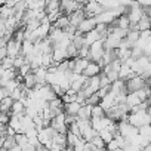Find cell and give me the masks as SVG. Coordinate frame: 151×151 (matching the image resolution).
<instances>
[{
	"mask_svg": "<svg viewBox=\"0 0 151 151\" xmlns=\"http://www.w3.org/2000/svg\"><path fill=\"white\" fill-rule=\"evenodd\" d=\"M127 122H129L132 126L138 127V129H141L142 126L151 124V119H150V116H148V111H145V110L132 111V113L129 114V119H127Z\"/></svg>",
	"mask_w": 151,
	"mask_h": 151,
	"instance_id": "6da1fadb",
	"label": "cell"
},
{
	"mask_svg": "<svg viewBox=\"0 0 151 151\" xmlns=\"http://www.w3.org/2000/svg\"><path fill=\"white\" fill-rule=\"evenodd\" d=\"M145 17V11L141 8L139 3H129V11H127V18L132 24V28H135L139 21Z\"/></svg>",
	"mask_w": 151,
	"mask_h": 151,
	"instance_id": "7a4b0ae2",
	"label": "cell"
},
{
	"mask_svg": "<svg viewBox=\"0 0 151 151\" xmlns=\"http://www.w3.org/2000/svg\"><path fill=\"white\" fill-rule=\"evenodd\" d=\"M105 55V43H104V39L93 43L91 47H89V61L91 62H99Z\"/></svg>",
	"mask_w": 151,
	"mask_h": 151,
	"instance_id": "3957f363",
	"label": "cell"
},
{
	"mask_svg": "<svg viewBox=\"0 0 151 151\" xmlns=\"http://www.w3.org/2000/svg\"><path fill=\"white\" fill-rule=\"evenodd\" d=\"M148 86V82L142 77V76H135L130 80L126 82V91L127 93H133V92H139L142 89H145Z\"/></svg>",
	"mask_w": 151,
	"mask_h": 151,
	"instance_id": "277c9868",
	"label": "cell"
},
{
	"mask_svg": "<svg viewBox=\"0 0 151 151\" xmlns=\"http://www.w3.org/2000/svg\"><path fill=\"white\" fill-rule=\"evenodd\" d=\"M50 127L58 132V133H68V124H67V114L62 113V114H58L52 122H50Z\"/></svg>",
	"mask_w": 151,
	"mask_h": 151,
	"instance_id": "5b68a950",
	"label": "cell"
},
{
	"mask_svg": "<svg viewBox=\"0 0 151 151\" xmlns=\"http://www.w3.org/2000/svg\"><path fill=\"white\" fill-rule=\"evenodd\" d=\"M104 12H105V8L99 2H88V3H85L86 18H96L98 15H101Z\"/></svg>",
	"mask_w": 151,
	"mask_h": 151,
	"instance_id": "8992f818",
	"label": "cell"
},
{
	"mask_svg": "<svg viewBox=\"0 0 151 151\" xmlns=\"http://www.w3.org/2000/svg\"><path fill=\"white\" fill-rule=\"evenodd\" d=\"M80 9H85V3L80 2H74V0H67V2H61V11L64 15H71L74 12H77Z\"/></svg>",
	"mask_w": 151,
	"mask_h": 151,
	"instance_id": "52a82bcc",
	"label": "cell"
},
{
	"mask_svg": "<svg viewBox=\"0 0 151 151\" xmlns=\"http://www.w3.org/2000/svg\"><path fill=\"white\" fill-rule=\"evenodd\" d=\"M17 76H18V70H15V68L0 71V85H2V88H6L8 83H11L12 80L17 79Z\"/></svg>",
	"mask_w": 151,
	"mask_h": 151,
	"instance_id": "ba28073f",
	"label": "cell"
},
{
	"mask_svg": "<svg viewBox=\"0 0 151 151\" xmlns=\"http://www.w3.org/2000/svg\"><path fill=\"white\" fill-rule=\"evenodd\" d=\"M91 64L89 59H83V58H76L73 59V73L74 74H83L88 68V65Z\"/></svg>",
	"mask_w": 151,
	"mask_h": 151,
	"instance_id": "9c48e42d",
	"label": "cell"
},
{
	"mask_svg": "<svg viewBox=\"0 0 151 151\" xmlns=\"http://www.w3.org/2000/svg\"><path fill=\"white\" fill-rule=\"evenodd\" d=\"M96 25H98V22H96L95 18H86V19L79 25L77 30H79V33H82V34L85 36V34H88V33L96 30Z\"/></svg>",
	"mask_w": 151,
	"mask_h": 151,
	"instance_id": "30bf717a",
	"label": "cell"
},
{
	"mask_svg": "<svg viewBox=\"0 0 151 151\" xmlns=\"http://www.w3.org/2000/svg\"><path fill=\"white\" fill-rule=\"evenodd\" d=\"M21 49H22V43H18L15 39H12L9 43H8V53H9V58L15 59L17 56L21 55Z\"/></svg>",
	"mask_w": 151,
	"mask_h": 151,
	"instance_id": "8fae6325",
	"label": "cell"
},
{
	"mask_svg": "<svg viewBox=\"0 0 151 151\" xmlns=\"http://www.w3.org/2000/svg\"><path fill=\"white\" fill-rule=\"evenodd\" d=\"M68 17H70V22H71V25H73V27H76V28H79V25L86 19L85 9H80V11L74 12V14H71V15H68Z\"/></svg>",
	"mask_w": 151,
	"mask_h": 151,
	"instance_id": "7c38bea8",
	"label": "cell"
},
{
	"mask_svg": "<svg viewBox=\"0 0 151 151\" xmlns=\"http://www.w3.org/2000/svg\"><path fill=\"white\" fill-rule=\"evenodd\" d=\"M102 73V68L98 62H91L86 68V71L83 73V76H86L88 79H92V77H96V76H99Z\"/></svg>",
	"mask_w": 151,
	"mask_h": 151,
	"instance_id": "4fadbf2b",
	"label": "cell"
},
{
	"mask_svg": "<svg viewBox=\"0 0 151 151\" xmlns=\"http://www.w3.org/2000/svg\"><path fill=\"white\" fill-rule=\"evenodd\" d=\"M52 56H53V62L55 65L64 62L68 59V52L67 49H61V47H53V52H52Z\"/></svg>",
	"mask_w": 151,
	"mask_h": 151,
	"instance_id": "5bb4252c",
	"label": "cell"
},
{
	"mask_svg": "<svg viewBox=\"0 0 151 151\" xmlns=\"http://www.w3.org/2000/svg\"><path fill=\"white\" fill-rule=\"evenodd\" d=\"M102 39H104V37H102V34H101L99 31L93 30V31H91V33L85 34V45H86L88 47H91L93 43H96V42H99V40H102Z\"/></svg>",
	"mask_w": 151,
	"mask_h": 151,
	"instance_id": "9a60e30c",
	"label": "cell"
},
{
	"mask_svg": "<svg viewBox=\"0 0 151 151\" xmlns=\"http://www.w3.org/2000/svg\"><path fill=\"white\" fill-rule=\"evenodd\" d=\"M49 108L52 110V113H53L55 117H56L58 114H62V113H64V110H65V104L62 102L61 98H55L53 101L49 102Z\"/></svg>",
	"mask_w": 151,
	"mask_h": 151,
	"instance_id": "2e32d148",
	"label": "cell"
},
{
	"mask_svg": "<svg viewBox=\"0 0 151 151\" xmlns=\"http://www.w3.org/2000/svg\"><path fill=\"white\" fill-rule=\"evenodd\" d=\"M80 110H82V105L79 102H71V104H67L65 105L64 113L67 116H70V117H77L79 113H80Z\"/></svg>",
	"mask_w": 151,
	"mask_h": 151,
	"instance_id": "e0dca14e",
	"label": "cell"
},
{
	"mask_svg": "<svg viewBox=\"0 0 151 151\" xmlns=\"http://www.w3.org/2000/svg\"><path fill=\"white\" fill-rule=\"evenodd\" d=\"M11 116H17V117H22L25 116V105L21 101H15L11 110Z\"/></svg>",
	"mask_w": 151,
	"mask_h": 151,
	"instance_id": "ac0fdd59",
	"label": "cell"
},
{
	"mask_svg": "<svg viewBox=\"0 0 151 151\" xmlns=\"http://www.w3.org/2000/svg\"><path fill=\"white\" fill-rule=\"evenodd\" d=\"M92 110H93L92 105H88V104L83 105L80 113H79V116H77V119H80V120H92Z\"/></svg>",
	"mask_w": 151,
	"mask_h": 151,
	"instance_id": "d6986e66",
	"label": "cell"
},
{
	"mask_svg": "<svg viewBox=\"0 0 151 151\" xmlns=\"http://www.w3.org/2000/svg\"><path fill=\"white\" fill-rule=\"evenodd\" d=\"M62 102L67 105V104H71V102H76V99H77V92H74L73 89H68L64 95H62Z\"/></svg>",
	"mask_w": 151,
	"mask_h": 151,
	"instance_id": "ffe728a7",
	"label": "cell"
},
{
	"mask_svg": "<svg viewBox=\"0 0 151 151\" xmlns=\"http://www.w3.org/2000/svg\"><path fill=\"white\" fill-rule=\"evenodd\" d=\"M14 99L9 96V98H6V99H2L0 101V110H2V113H8V114H11V110H12V105H14Z\"/></svg>",
	"mask_w": 151,
	"mask_h": 151,
	"instance_id": "44dd1931",
	"label": "cell"
},
{
	"mask_svg": "<svg viewBox=\"0 0 151 151\" xmlns=\"http://www.w3.org/2000/svg\"><path fill=\"white\" fill-rule=\"evenodd\" d=\"M139 37H141V33H139L136 28H130V30H129V33H127L126 40H127L132 46H135V45H136V42L139 40Z\"/></svg>",
	"mask_w": 151,
	"mask_h": 151,
	"instance_id": "7402d4cb",
	"label": "cell"
},
{
	"mask_svg": "<svg viewBox=\"0 0 151 151\" xmlns=\"http://www.w3.org/2000/svg\"><path fill=\"white\" fill-rule=\"evenodd\" d=\"M70 25H71V22H70V17H68V15H62L53 27H56V28H59V30H64V31H65Z\"/></svg>",
	"mask_w": 151,
	"mask_h": 151,
	"instance_id": "603a6c76",
	"label": "cell"
},
{
	"mask_svg": "<svg viewBox=\"0 0 151 151\" xmlns=\"http://www.w3.org/2000/svg\"><path fill=\"white\" fill-rule=\"evenodd\" d=\"M58 11H61V2H55V0L46 2V14H52Z\"/></svg>",
	"mask_w": 151,
	"mask_h": 151,
	"instance_id": "cb8c5ba5",
	"label": "cell"
},
{
	"mask_svg": "<svg viewBox=\"0 0 151 151\" xmlns=\"http://www.w3.org/2000/svg\"><path fill=\"white\" fill-rule=\"evenodd\" d=\"M107 117V111L101 105H95L92 110V119H104Z\"/></svg>",
	"mask_w": 151,
	"mask_h": 151,
	"instance_id": "d4e9b609",
	"label": "cell"
},
{
	"mask_svg": "<svg viewBox=\"0 0 151 151\" xmlns=\"http://www.w3.org/2000/svg\"><path fill=\"white\" fill-rule=\"evenodd\" d=\"M15 141H17V145H19V147H22V148H24L25 145H28V144H30L28 136H27L25 133H17Z\"/></svg>",
	"mask_w": 151,
	"mask_h": 151,
	"instance_id": "484cf974",
	"label": "cell"
},
{
	"mask_svg": "<svg viewBox=\"0 0 151 151\" xmlns=\"http://www.w3.org/2000/svg\"><path fill=\"white\" fill-rule=\"evenodd\" d=\"M91 144H93V145H95V147H96L99 151H104V150H107V144L102 141V138L99 136V133H98V135H96V136L92 139V142H91Z\"/></svg>",
	"mask_w": 151,
	"mask_h": 151,
	"instance_id": "4316f807",
	"label": "cell"
},
{
	"mask_svg": "<svg viewBox=\"0 0 151 151\" xmlns=\"http://www.w3.org/2000/svg\"><path fill=\"white\" fill-rule=\"evenodd\" d=\"M99 136L102 138V141H104L105 144H108V142H111L113 139H116L114 133H111L108 129H104V130H101V132H99Z\"/></svg>",
	"mask_w": 151,
	"mask_h": 151,
	"instance_id": "83f0119b",
	"label": "cell"
},
{
	"mask_svg": "<svg viewBox=\"0 0 151 151\" xmlns=\"http://www.w3.org/2000/svg\"><path fill=\"white\" fill-rule=\"evenodd\" d=\"M14 67V59L12 58H6L2 61V65H0V71H6V70H12Z\"/></svg>",
	"mask_w": 151,
	"mask_h": 151,
	"instance_id": "f1b7e54d",
	"label": "cell"
},
{
	"mask_svg": "<svg viewBox=\"0 0 151 151\" xmlns=\"http://www.w3.org/2000/svg\"><path fill=\"white\" fill-rule=\"evenodd\" d=\"M79 139H82V138H79V136H76L74 133H71V132H68L67 133V141H68V148H73L76 144L79 142Z\"/></svg>",
	"mask_w": 151,
	"mask_h": 151,
	"instance_id": "f546056e",
	"label": "cell"
},
{
	"mask_svg": "<svg viewBox=\"0 0 151 151\" xmlns=\"http://www.w3.org/2000/svg\"><path fill=\"white\" fill-rule=\"evenodd\" d=\"M139 135L144 136V138H151V124H147V126H142L139 129Z\"/></svg>",
	"mask_w": 151,
	"mask_h": 151,
	"instance_id": "4dcf8cb0",
	"label": "cell"
},
{
	"mask_svg": "<svg viewBox=\"0 0 151 151\" xmlns=\"http://www.w3.org/2000/svg\"><path fill=\"white\" fill-rule=\"evenodd\" d=\"M88 105H92V107H95V105H99L101 104V98L98 96V93H95V95H92L91 98H88V102H86Z\"/></svg>",
	"mask_w": 151,
	"mask_h": 151,
	"instance_id": "1f68e13d",
	"label": "cell"
},
{
	"mask_svg": "<svg viewBox=\"0 0 151 151\" xmlns=\"http://www.w3.org/2000/svg\"><path fill=\"white\" fill-rule=\"evenodd\" d=\"M107 150H110V151H117V150H120L119 141H117V139H113L111 142H108V144H107Z\"/></svg>",
	"mask_w": 151,
	"mask_h": 151,
	"instance_id": "d6a6232c",
	"label": "cell"
},
{
	"mask_svg": "<svg viewBox=\"0 0 151 151\" xmlns=\"http://www.w3.org/2000/svg\"><path fill=\"white\" fill-rule=\"evenodd\" d=\"M11 117H12L11 114H8V113H2V116H0V123L5 124V126H9Z\"/></svg>",
	"mask_w": 151,
	"mask_h": 151,
	"instance_id": "836d02e7",
	"label": "cell"
},
{
	"mask_svg": "<svg viewBox=\"0 0 151 151\" xmlns=\"http://www.w3.org/2000/svg\"><path fill=\"white\" fill-rule=\"evenodd\" d=\"M79 58H83V59H89V47L85 46L79 50Z\"/></svg>",
	"mask_w": 151,
	"mask_h": 151,
	"instance_id": "e575fe53",
	"label": "cell"
},
{
	"mask_svg": "<svg viewBox=\"0 0 151 151\" xmlns=\"http://www.w3.org/2000/svg\"><path fill=\"white\" fill-rule=\"evenodd\" d=\"M11 96V92L6 89V88H2L0 89V101L2 99H6V98H9Z\"/></svg>",
	"mask_w": 151,
	"mask_h": 151,
	"instance_id": "d590c367",
	"label": "cell"
},
{
	"mask_svg": "<svg viewBox=\"0 0 151 151\" xmlns=\"http://www.w3.org/2000/svg\"><path fill=\"white\" fill-rule=\"evenodd\" d=\"M148 116H150V119H151V107L148 108Z\"/></svg>",
	"mask_w": 151,
	"mask_h": 151,
	"instance_id": "8d00e7d4",
	"label": "cell"
},
{
	"mask_svg": "<svg viewBox=\"0 0 151 151\" xmlns=\"http://www.w3.org/2000/svg\"><path fill=\"white\" fill-rule=\"evenodd\" d=\"M142 151H151V150H150L148 147H145V148H142Z\"/></svg>",
	"mask_w": 151,
	"mask_h": 151,
	"instance_id": "74e56055",
	"label": "cell"
},
{
	"mask_svg": "<svg viewBox=\"0 0 151 151\" xmlns=\"http://www.w3.org/2000/svg\"><path fill=\"white\" fill-rule=\"evenodd\" d=\"M104 151H110V150H104Z\"/></svg>",
	"mask_w": 151,
	"mask_h": 151,
	"instance_id": "f35d334b",
	"label": "cell"
},
{
	"mask_svg": "<svg viewBox=\"0 0 151 151\" xmlns=\"http://www.w3.org/2000/svg\"><path fill=\"white\" fill-rule=\"evenodd\" d=\"M150 89H151V86H150Z\"/></svg>",
	"mask_w": 151,
	"mask_h": 151,
	"instance_id": "ab89813d",
	"label": "cell"
}]
</instances>
